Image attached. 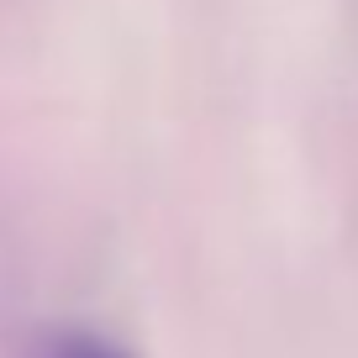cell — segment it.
Here are the masks:
<instances>
[{"mask_svg":"<svg viewBox=\"0 0 358 358\" xmlns=\"http://www.w3.org/2000/svg\"><path fill=\"white\" fill-rule=\"evenodd\" d=\"M37 358H132V353L111 343L106 332H90V327H53L37 343Z\"/></svg>","mask_w":358,"mask_h":358,"instance_id":"1","label":"cell"}]
</instances>
